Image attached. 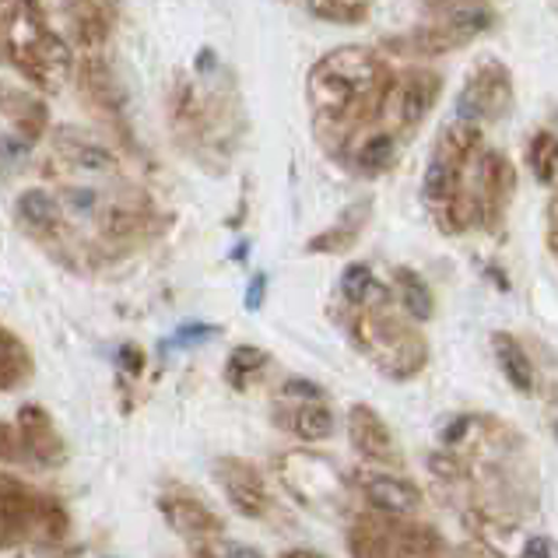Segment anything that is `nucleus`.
<instances>
[{"mask_svg": "<svg viewBox=\"0 0 558 558\" xmlns=\"http://www.w3.org/2000/svg\"><path fill=\"white\" fill-rule=\"evenodd\" d=\"M492 355H496V365L517 393H523V397L537 393V365L520 338H513L509 330H496L492 333Z\"/></svg>", "mask_w": 558, "mask_h": 558, "instance_id": "5701e85b", "label": "nucleus"}, {"mask_svg": "<svg viewBox=\"0 0 558 558\" xmlns=\"http://www.w3.org/2000/svg\"><path fill=\"white\" fill-rule=\"evenodd\" d=\"M264 289H267V275H257L250 281V295H246V310H257L264 302Z\"/></svg>", "mask_w": 558, "mask_h": 558, "instance_id": "a19ab883", "label": "nucleus"}, {"mask_svg": "<svg viewBox=\"0 0 558 558\" xmlns=\"http://www.w3.org/2000/svg\"><path fill=\"white\" fill-rule=\"evenodd\" d=\"M436 148L446 151V155H453L457 162L471 166V162H474V155L485 148V126L457 117L453 123H446V126H442V134H439V141H436Z\"/></svg>", "mask_w": 558, "mask_h": 558, "instance_id": "c756f323", "label": "nucleus"}, {"mask_svg": "<svg viewBox=\"0 0 558 558\" xmlns=\"http://www.w3.org/2000/svg\"><path fill=\"white\" fill-rule=\"evenodd\" d=\"M8 11H11L8 0H0V28H4V22H8Z\"/></svg>", "mask_w": 558, "mask_h": 558, "instance_id": "49530a36", "label": "nucleus"}, {"mask_svg": "<svg viewBox=\"0 0 558 558\" xmlns=\"http://www.w3.org/2000/svg\"><path fill=\"white\" fill-rule=\"evenodd\" d=\"M306 11L327 25H362L373 14V0H306Z\"/></svg>", "mask_w": 558, "mask_h": 558, "instance_id": "473e14b6", "label": "nucleus"}, {"mask_svg": "<svg viewBox=\"0 0 558 558\" xmlns=\"http://www.w3.org/2000/svg\"><path fill=\"white\" fill-rule=\"evenodd\" d=\"M433 211H436V221H439V229L446 235H464V232L477 229V201L468 190V180H464V186H460L450 201L436 204Z\"/></svg>", "mask_w": 558, "mask_h": 558, "instance_id": "7c9ffc66", "label": "nucleus"}, {"mask_svg": "<svg viewBox=\"0 0 558 558\" xmlns=\"http://www.w3.org/2000/svg\"><path fill=\"white\" fill-rule=\"evenodd\" d=\"M348 551L352 555H442L446 541L436 527L414 517L362 513L348 527Z\"/></svg>", "mask_w": 558, "mask_h": 558, "instance_id": "0eeeda50", "label": "nucleus"}, {"mask_svg": "<svg viewBox=\"0 0 558 558\" xmlns=\"http://www.w3.org/2000/svg\"><path fill=\"white\" fill-rule=\"evenodd\" d=\"M169 120L183 148L211 162V155L232 158L243 137V102L235 85H226V68L211 74H177L169 95Z\"/></svg>", "mask_w": 558, "mask_h": 558, "instance_id": "f03ea898", "label": "nucleus"}, {"mask_svg": "<svg viewBox=\"0 0 558 558\" xmlns=\"http://www.w3.org/2000/svg\"><path fill=\"white\" fill-rule=\"evenodd\" d=\"M0 460H4V464H19V460H25L19 436H14V425H8V422H0Z\"/></svg>", "mask_w": 558, "mask_h": 558, "instance_id": "58836bf2", "label": "nucleus"}, {"mask_svg": "<svg viewBox=\"0 0 558 558\" xmlns=\"http://www.w3.org/2000/svg\"><path fill=\"white\" fill-rule=\"evenodd\" d=\"M442 88H446L442 74L433 68H408L401 74L393 71V82L387 95H383L376 123H387L401 137H411L442 99Z\"/></svg>", "mask_w": 558, "mask_h": 558, "instance_id": "6e6552de", "label": "nucleus"}, {"mask_svg": "<svg viewBox=\"0 0 558 558\" xmlns=\"http://www.w3.org/2000/svg\"><path fill=\"white\" fill-rule=\"evenodd\" d=\"M425 468L433 477H439V482H468V477H471L468 457L460 450H453V446H439V450L428 453Z\"/></svg>", "mask_w": 558, "mask_h": 558, "instance_id": "72a5a7b5", "label": "nucleus"}, {"mask_svg": "<svg viewBox=\"0 0 558 558\" xmlns=\"http://www.w3.org/2000/svg\"><path fill=\"white\" fill-rule=\"evenodd\" d=\"M393 82V68L379 50L348 43L324 53L306 74V102L313 113V131L324 148L341 155L352 137L379 120L383 95Z\"/></svg>", "mask_w": 558, "mask_h": 558, "instance_id": "f257e3e1", "label": "nucleus"}, {"mask_svg": "<svg viewBox=\"0 0 558 558\" xmlns=\"http://www.w3.org/2000/svg\"><path fill=\"white\" fill-rule=\"evenodd\" d=\"M344 428H348V442L352 450L369 460L376 468H393L401 460V446L393 439L390 422L373 404H352L344 414Z\"/></svg>", "mask_w": 558, "mask_h": 558, "instance_id": "4468645a", "label": "nucleus"}, {"mask_svg": "<svg viewBox=\"0 0 558 558\" xmlns=\"http://www.w3.org/2000/svg\"><path fill=\"white\" fill-rule=\"evenodd\" d=\"M0 50L28 85L43 92H57L74 74V53L68 39L57 36L39 8L19 4L8 11V22L0 28Z\"/></svg>", "mask_w": 558, "mask_h": 558, "instance_id": "20e7f679", "label": "nucleus"}, {"mask_svg": "<svg viewBox=\"0 0 558 558\" xmlns=\"http://www.w3.org/2000/svg\"><path fill=\"white\" fill-rule=\"evenodd\" d=\"M158 517L166 520L169 531H177L186 541L194 555L204 545H211V541L226 537V517H221L201 492L186 488L180 482H172L158 492Z\"/></svg>", "mask_w": 558, "mask_h": 558, "instance_id": "1a4fd4ad", "label": "nucleus"}, {"mask_svg": "<svg viewBox=\"0 0 558 558\" xmlns=\"http://www.w3.org/2000/svg\"><path fill=\"white\" fill-rule=\"evenodd\" d=\"M548 253H555V201L548 204Z\"/></svg>", "mask_w": 558, "mask_h": 558, "instance_id": "37998d69", "label": "nucleus"}, {"mask_svg": "<svg viewBox=\"0 0 558 558\" xmlns=\"http://www.w3.org/2000/svg\"><path fill=\"white\" fill-rule=\"evenodd\" d=\"M68 25L85 50H102L117 28V14L109 0H63Z\"/></svg>", "mask_w": 558, "mask_h": 558, "instance_id": "4be33fe9", "label": "nucleus"}, {"mask_svg": "<svg viewBox=\"0 0 558 558\" xmlns=\"http://www.w3.org/2000/svg\"><path fill=\"white\" fill-rule=\"evenodd\" d=\"M474 186H468L477 201V229L496 232L517 194V166L496 148H482L474 155Z\"/></svg>", "mask_w": 558, "mask_h": 558, "instance_id": "9b49d317", "label": "nucleus"}, {"mask_svg": "<svg viewBox=\"0 0 558 558\" xmlns=\"http://www.w3.org/2000/svg\"><path fill=\"white\" fill-rule=\"evenodd\" d=\"M338 292L344 306H379V302H393L390 284H379L376 270L362 260H352L338 278Z\"/></svg>", "mask_w": 558, "mask_h": 558, "instance_id": "393cba45", "label": "nucleus"}, {"mask_svg": "<svg viewBox=\"0 0 558 558\" xmlns=\"http://www.w3.org/2000/svg\"><path fill=\"white\" fill-rule=\"evenodd\" d=\"M373 215V204H355V207H348L344 218L338 221V226H330L324 232H316L306 239V253H316V257H338V253H348L352 250L359 239H362V229H365V221H369Z\"/></svg>", "mask_w": 558, "mask_h": 558, "instance_id": "b1692460", "label": "nucleus"}, {"mask_svg": "<svg viewBox=\"0 0 558 558\" xmlns=\"http://www.w3.org/2000/svg\"><path fill=\"white\" fill-rule=\"evenodd\" d=\"M464 162H457L453 155H446L439 148H433V158H428V166L422 172V197L428 204H442L450 201L460 186H464Z\"/></svg>", "mask_w": 558, "mask_h": 558, "instance_id": "cd10ccee", "label": "nucleus"}, {"mask_svg": "<svg viewBox=\"0 0 558 558\" xmlns=\"http://www.w3.org/2000/svg\"><path fill=\"white\" fill-rule=\"evenodd\" d=\"M145 365H148V359H145V348H141V344L123 341V344L117 348V369H120L123 376L137 379L141 373H145Z\"/></svg>", "mask_w": 558, "mask_h": 558, "instance_id": "e433bc0d", "label": "nucleus"}, {"mask_svg": "<svg viewBox=\"0 0 558 558\" xmlns=\"http://www.w3.org/2000/svg\"><path fill=\"white\" fill-rule=\"evenodd\" d=\"M14 221H19V229L25 235H32L36 243L50 246V243H60L63 239V204L60 197H53L50 190L43 186H28L19 194L14 201Z\"/></svg>", "mask_w": 558, "mask_h": 558, "instance_id": "a211bd4d", "label": "nucleus"}, {"mask_svg": "<svg viewBox=\"0 0 558 558\" xmlns=\"http://www.w3.org/2000/svg\"><path fill=\"white\" fill-rule=\"evenodd\" d=\"M275 422L302 442H324L338 433V414L330 411L327 397H316V401H281L275 408Z\"/></svg>", "mask_w": 558, "mask_h": 558, "instance_id": "aec40b11", "label": "nucleus"}, {"mask_svg": "<svg viewBox=\"0 0 558 558\" xmlns=\"http://www.w3.org/2000/svg\"><path fill=\"white\" fill-rule=\"evenodd\" d=\"M57 158L63 166H71L74 172H88V177H117L120 172V158L117 151L102 145V141L88 137L85 131H77V126H63L57 131Z\"/></svg>", "mask_w": 558, "mask_h": 558, "instance_id": "6ab92c4d", "label": "nucleus"}, {"mask_svg": "<svg viewBox=\"0 0 558 558\" xmlns=\"http://www.w3.org/2000/svg\"><path fill=\"white\" fill-rule=\"evenodd\" d=\"M284 555H302V558H320V551H313V548H295V551H284Z\"/></svg>", "mask_w": 558, "mask_h": 558, "instance_id": "c03bdc74", "label": "nucleus"}, {"mask_svg": "<svg viewBox=\"0 0 558 558\" xmlns=\"http://www.w3.org/2000/svg\"><path fill=\"white\" fill-rule=\"evenodd\" d=\"M527 166L534 172V180L541 186H555L558 180V137L551 126H545V131H537L531 137L527 145Z\"/></svg>", "mask_w": 558, "mask_h": 558, "instance_id": "2f4dec72", "label": "nucleus"}, {"mask_svg": "<svg viewBox=\"0 0 558 558\" xmlns=\"http://www.w3.org/2000/svg\"><path fill=\"white\" fill-rule=\"evenodd\" d=\"M14 436H19L22 457L43 471H53L68 460V442H63L53 414L43 404H22L14 418Z\"/></svg>", "mask_w": 558, "mask_h": 558, "instance_id": "ddd939ff", "label": "nucleus"}, {"mask_svg": "<svg viewBox=\"0 0 558 558\" xmlns=\"http://www.w3.org/2000/svg\"><path fill=\"white\" fill-rule=\"evenodd\" d=\"M71 77H77V88H82L85 102L95 109V113H102L109 120H123L126 117L120 82H117L113 68H109V60L99 57V50H88L82 60H74V74Z\"/></svg>", "mask_w": 558, "mask_h": 558, "instance_id": "dca6fc26", "label": "nucleus"}, {"mask_svg": "<svg viewBox=\"0 0 558 558\" xmlns=\"http://www.w3.org/2000/svg\"><path fill=\"white\" fill-rule=\"evenodd\" d=\"M270 365V355L257 344H235L226 359V383L235 393L253 390V383H260Z\"/></svg>", "mask_w": 558, "mask_h": 558, "instance_id": "c85d7f7f", "label": "nucleus"}, {"mask_svg": "<svg viewBox=\"0 0 558 558\" xmlns=\"http://www.w3.org/2000/svg\"><path fill=\"white\" fill-rule=\"evenodd\" d=\"M499 25V14L488 0H453L439 11H433V22L404 32V36L383 39V50H393L411 60H433L457 53L464 46L477 43Z\"/></svg>", "mask_w": 558, "mask_h": 558, "instance_id": "423d86ee", "label": "nucleus"}, {"mask_svg": "<svg viewBox=\"0 0 558 558\" xmlns=\"http://www.w3.org/2000/svg\"><path fill=\"white\" fill-rule=\"evenodd\" d=\"M211 471H215L218 488L226 492L229 506L243 520H267L270 513H275V496H270V485L264 482V474H260L257 464H253V460L226 453V457L215 460Z\"/></svg>", "mask_w": 558, "mask_h": 558, "instance_id": "f8f14e48", "label": "nucleus"}, {"mask_svg": "<svg viewBox=\"0 0 558 558\" xmlns=\"http://www.w3.org/2000/svg\"><path fill=\"white\" fill-rule=\"evenodd\" d=\"M278 393H281V401H316V397H327V390L320 387V383L302 379V376L284 379Z\"/></svg>", "mask_w": 558, "mask_h": 558, "instance_id": "4c0bfd02", "label": "nucleus"}, {"mask_svg": "<svg viewBox=\"0 0 558 558\" xmlns=\"http://www.w3.org/2000/svg\"><path fill=\"white\" fill-rule=\"evenodd\" d=\"M482 428V414L460 411L453 418H446L439 425V446H453V450H464V442Z\"/></svg>", "mask_w": 558, "mask_h": 558, "instance_id": "f704fd0d", "label": "nucleus"}, {"mask_svg": "<svg viewBox=\"0 0 558 558\" xmlns=\"http://www.w3.org/2000/svg\"><path fill=\"white\" fill-rule=\"evenodd\" d=\"M32 376H36V359H32L28 344L0 324V393L22 390Z\"/></svg>", "mask_w": 558, "mask_h": 558, "instance_id": "a878e982", "label": "nucleus"}, {"mask_svg": "<svg viewBox=\"0 0 558 558\" xmlns=\"http://www.w3.org/2000/svg\"><path fill=\"white\" fill-rule=\"evenodd\" d=\"M359 492L369 509L387 517H414L422 509L425 496L422 488L404 474H387V471H369L359 474Z\"/></svg>", "mask_w": 558, "mask_h": 558, "instance_id": "f3484780", "label": "nucleus"}, {"mask_svg": "<svg viewBox=\"0 0 558 558\" xmlns=\"http://www.w3.org/2000/svg\"><path fill=\"white\" fill-rule=\"evenodd\" d=\"M0 113H4L14 126V134H22L25 141H43L50 131V106L43 102V95L36 88H19L0 82Z\"/></svg>", "mask_w": 558, "mask_h": 558, "instance_id": "412c9836", "label": "nucleus"}, {"mask_svg": "<svg viewBox=\"0 0 558 558\" xmlns=\"http://www.w3.org/2000/svg\"><path fill=\"white\" fill-rule=\"evenodd\" d=\"M509 106H513V74L496 57L477 63L468 74L464 88L457 92V117L482 126L502 120Z\"/></svg>", "mask_w": 558, "mask_h": 558, "instance_id": "9d476101", "label": "nucleus"}, {"mask_svg": "<svg viewBox=\"0 0 558 558\" xmlns=\"http://www.w3.org/2000/svg\"><path fill=\"white\" fill-rule=\"evenodd\" d=\"M341 327L352 338L355 352L369 359L387 379L408 383L425 373L428 341L422 327L404 310L397 313L390 302H379V306H341Z\"/></svg>", "mask_w": 558, "mask_h": 558, "instance_id": "7ed1b4c3", "label": "nucleus"}, {"mask_svg": "<svg viewBox=\"0 0 558 558\" xmlns=\"http://www.w3.org/2000/svg\"><path fill=\"white\" fill-rule=\"evenodd\" d=\"M71 517L60 499L0 471V551L22 545H63Z\"/></svg>", "mask_w": 558, "mask_h": 558, "instance_id": "39448f33", "label": "nucleus"}, {"mask_svg": "<svg viewBox=\"0 0 558 558\" xmlns=\"http://www.w3.org/2000/svg\"><path fill=\"white\" fill-rule=\"evenodd\" d=\"M446 4H453V0H425V8H428V11H439V8H446Z\"/></svg>", "mask_w": 558, "mask_h": 558, "instance_id": "a18cd8bd", "label": "nucleus"}, {"mask_svg": "<svg viewBox=\"0 0 558 558\" xmlns=\"http://www.w3.org/2000/svg\"><path fill=\"white\" fill-rule=\"evenodd\" d=\"M523 555H551V545L545 537H537V541H531L527 548H523Z\"/></svg>", "mask_w": 558, "mask_h": 558, "instance_id": "79ce46f5", "label": "nucleus"}, {"mask_svg": "<svg viewBox=\"0 0 558 558\" xmlns=\"http://www.w3.org/2000/svg\"><path fill=\"white\" fill-rule=\"evenodd\" d=\"M221 327H211V324H194V327H183L177 338H172V344H197V341H207V338H218Z\"/></svg>", "mask_w": 558, "mask_h": 558, "instance_id": "ea45409f", "label": "nucleus"}, {"mask_svg": "<svg viewBox=\"0 0 558 558\" xmlns=\"http://www.w3.org/2000/svg\"><path fill=\"white\" fill-rule=\"evenodd\" d=\"M60 204H68L71 211H77V215H99V194L95 190H88V186H60Z\"/></svg>", "mask_w": 558, "mask_h": 558, "instance_id": "c9c22d12", "label": "nucleus"}, {"mask_svg": "<svg viewBox=\"0 0 558 558\" xmlns=\"http://www.w3.org/2000/svg\"><path fill=\"white\" fill-rule=\"evenodd\" d=\"M19 4H28V8H39L43 0H19Z\"/></svg>", "mask_w": 558, "mask_h": 558, "instance_id": "de8ad7c7", "label": "nucleus"}, {"mask_svg": "<svg viewBox=\"0 0 558 558\" xmlns=\"http://www.w3.org/2000/svg\"><path fill=\"white\" fill-rule=\"evenodd\" d=\"M401 158V134L390 131L387 123H369L352 137L344 148V162L352 166L359 177H387Z\"/></svg>", "mask_w": 558, "mask_h": 558, "instance_id": "2eb2a0df", "label": "nucleus"}, {"mask_svg": "<svg viewBox=\"0 0 558 558\" xmlns=\"http://www.w3.org/2000/svg\"><path fill=\"white\" fill-rule=\"evenodd\" d=\"M393 295L414 324H428L436 316V295L414 267H393Z\"/></svg>", "mask_w": 558, "mask_h": 558, "instance_id": "bb28decb", "label": "nucleus"}]
</instances>
